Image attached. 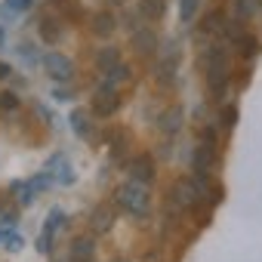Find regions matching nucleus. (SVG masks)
I'll return each mask as SVG.
<instances>
[{"label":"nucleus","instance_id":"nucleus-1","mask_svg":"<svg viewBox=\"0 0 262 262\" xmlns=\"http://www.w3.org/2000/svg\"><path fill=\"white\" fill-rule=\"evenodd\" d=\"M198 68H201V74H204V83H207L210 99H216V102L222 105L225 96H228V86H231V74H234L228 47H225L222 40L201 43V47H198Z\"/></svg>","mask_w":262,"mask_h":262},{"label":"nucleus","instance_id":"nucleus-2","mask_svg":"<svg viewBox=\"0 0 262 262\" xmlns=\"http://www.w3.org/2000/svg\"><path fill=\"white\" fill-rule=\"evenodd\" d=\"M117 207L123 213H129L133 219H145L151 213V191H148V185L136 182V179H126L117 188Z\"/></svg>","mask_w":262,"mask_h":262},{"label":"nucleus","instance_id":"nucleus-3","mask_svg":"<svg viewBox=\"0 0 262 262\" xmlns=\"http://www.w3.org/2000/svg\"><path fill=\"white\" fill-rule=\"evenodd\" d=\"M123 105V93L117 90V86H108V83H96V90H93V105H90V114H96V117H111L117 108Z\"/></svg>","mask_w":262,"mask_h":262},{"label":"nucleus","instance_id":"nucleus-4","mask_svg":"<svg viewBox=\"0 0 262 262\" xmlns=\"http://www.w3.org/2000/svg\"><path fill=\"white\" fill-rule=\"evenodd\" d=\"M129 50H133L139 59H155L158 50H161V37H158L155 25H145L142 22L139 28L129 31Z\"/></svg>","mask_w":262,"mask_h":262},{"label":"nucleus","instance_id":"nucleus-5","mask_svg":"<svg viewBox=\"0 0 262 262\" xmlns=\"http://www.w3.org/2000/svg\"><path fill=\"white\" fill-rule=\"evenodd\" d=\"M43 71H47V77L50 80H56V83H65V80H71L74 77V62L68 59V56H62V53H43Z\"/></svg>","mask_w":262,"mask_h":262},{"label":"nucleus","instance_id":"nucleus-6","mask_svg":"<svg viewBox=\"0 0 262 262\" xmlns=\"http://www.w3.org/2000/svg\"><path fill=\"white\" fill-rule=\"evenodd\" d=\"M43 13L62 19L65 25H74V22H80V19L86 16V10H83L80 0H47V4H43Z\"/></svg>","mask_w":262,"mask_h":262},{"label":"nucleus","instance_id":"nucleus-7","mask_svg":"<svg viewBox=\"0 0 262 262\" xmlns=\"http://www.w3.org/2000/svg\"><path fill=\"white\" fill-rule=\"evenodd\" d=\"M37 34H40V40H43L47 47H59V43L68 37V25H65L62 19L50 16V13H40V19H37Z\"/></svg>","mask_w":262,"mask_h":262},{"label":"nucleus","instance_id":"nucleus-8","mask_svg":"<svg viewBox=\"0 0 262 262\" xmlns=\"http://www.w3.org/2000/svg\"><path fill=\"white\" fill-rule=\"evenodd\" d=\"M126 176H129V179H136V182H145V185H151V182H155V176H158V170H155V161H151L148 155H136L133 161L126 164Z\"/></svg>","mask_w":262,"mask_h":262},{"label":"nucleus","instance_id":"nucleus-9","mask_svg":"<svg viewBox=\"0 0 262 262\" xmlns=\"http://www.w3.org/2000/svg\"><path fill=\"white\" fill-rule=\"evenodd\" d=\"M43 170L53 176V182H56V185H71V182L77 179V176H74V167L68 164V158H65L62 151H59V155H53V158L47 161V167H43Z\"/></svg>","mask_w":262,"mask_h":262},{"label":"nucleus","instance_id":"nucleus-10","mask_svg":"<svg viewBox=\"0 0 262 262\" xmlns=\"http://www.w3.org/2000/svg\"><path fill=\"white\" fill-rule=\"evenodd\" d=\"M62 225H65V213L62 210H53L50 219H47V225H43V231H40V237H37V250L40 253H50L53 250V241H56V234H59Z\"/></svg>","mask_w":262,"mask_h":262},{"label":"nucleus","instance_id":"nucleus-11","mask_svg":"<svg viewBox=\"0 0 262 262\" xmlns=\"http://www.w3.org/2000/svg\"><path fill=\"white\" fill-rule=\"evenodd\" d=\"M90 31H93L96 37H111V34L117 31V13H111V10L93 13V16H90Z\"/></svg>","mask_w":262,"mask_h":262},{"label":"nucleus","instance_id":"nucleus-12","mask_svg":"<svg viewBox=\"0 0 262 262\" xmlns=\"http://www.w3.org/2000/svg\"><path fill=\"white\" fill-rule=\"evenodd\" d=\"M99 80L102 83H108V86H129V83H133V68H129L126 62H117V65H111L108 71H102L99 74Z\"/></svg>","mask_w":262,"mask_h":262},{"label":"nucleus","instance_id":"nucleus-13","mask_svg":"<svg viewBox=\"0 0 262 262\" xmlns=\"http://www.w3.org/2000/svg\"><path fill=\"white\" fill-rule=\"evenodd\" d=\"M262 16V7L256 0H231V19L241 22V25H250Z\"/></svg>","mask_w":262,"mask_h":262},{"label":"nucleus","instance_id":"nucleus-14","mask_svg":"<svg viewBox=\"0 0 262 262\" xmlns=\"http://www.w3.org/2000/svg\"><path fill=\"white\" fill-rule=\"evenodd\" d=\"M139 19L145 25H158L164 16H167V0H139Z\"/></svg>","mask_w":262,"mask_h":262},{"label":"nucleus","instance_id":"nucleus-15","mask_svg":"<svg viewBox=\"0 0 262 262\" xmlns=\"http://www.w3.org/2000/svg\"><path fill=\"white\" fill-rule=\"evenodd\" d=\"M71 129H74L83 142H96L99 139V133L93 129V123H90V111H83V108L71 111Z\"/></svg>","mask_w":262,"mask_h":262},{"label":"nucleus","instance_id":"nucleus-16","mask_svg":"<svg viewBox=\"0 0 262 262\" xmlns=\"http://www.w3.org/2000/svg\"><path fill=\"white\" fill-rule=\"evenodd\" d=\"M117 62H123V56H120V50L117 47H102V50H96L93 53V65H96V71L102 74V71H108L111 65H117Z\"/></svg>","mask_w":262,"mask_h":262},{"label":"nucleus","instance_id":"nucleus-17","mask_svg":"<svg viewBox=\"0 0 262 262\" xmlns=\"http://www.w3.org/2000/svg\"><path fill=\"white\" fill-rule=\"evenodd\" d=\"M90 259H93V234H80V237H74L68 262H90Z\"/></svg>","mask_w":262,"mask_h":262},{"label":"nucleus","instance_id":"nucleus-18","mask_svg":"<svg viewBox=\"0 0 262 262\" xmlns=\"http://www.w3.org/2000/svg\"><path fill=\"white\" fill-rule=\"evenodd\" d=\"M111 225H114V207H108V204L96 207V213H93V231L105 234V231H111Z\"/></svg>","mask_w":262,"mask_h":262},{"label":"nucleus","instance_id":"nucleus-19","mask_svg":"<svg viewBox=\"0 0 262 262\" xmlns=\"http://www.w3.org/2000/svg\"><path fill=\"white\" fill-rule=\"evenodd\" d=\"M179 126H182V108L179 105H173L170 111H164L161 114V133H179Z\"/></svg>","mask_w":262,"mask_h":262},{"label":"nucleus","instance_id":"nucleus-20","mask_svg":"<svg viewBox=\"0 0 262 262\" xmlns=\"http://www.w3.org/2000/svg\"><path fill=\"white\" fill-rule=\"evenodd\" d=\"M31 7H34V0H4V7H0V16L16 19V16H22V13H28Z\"/></svg>","mask_w":262,"mask_h":262},{"label":"nucleus","instance_id":"nucleus-21","mask_svg":"<svg viewBox=\"0 0 262 262\" xmlns=\"http://www.w3.org/2000/svg\"><path fill=\"white\" fill-rule=\"evenodd\" d=\"M198 16H201V0H179V19H182V25H194Z\"/></svg>","mask_w":262,"mask_h":262},{"label":"nucleus","instance_id":"nucleus-22","mask_svg":"<svg viewBox=\"0 0 262 262\" xmlns=\"http://www.w3.org/2000/svg\"><path fill=\"white\" fill-rule=\"evenodd\" d=\"M0 244H7V250H22L25 247V237L22 234H16L13 231V225H4V228H0Z\"/></svg>","mask_w":262,"mask_h":262},{"label":"nucleus","instance_id":"nucleus-23","mask_svg":"<svg viewBox=\"0 0 262 262\" xmlns=\"http://www.w3.org/2000/svg\"><path fill=\"white\" fill-rule=\"evenodd\" d=\"M219 123H222L225 133H228V129H234V123H237V108H234V105L219 108ZM219 123H216V126H219Z\"/></svg>","mask_w":262,"mask_h":262},{"label":"nucleus","instance_id":"nucleus-24","mask_svg":"<svg viewBox=\"0 0 262 262\" xmlns=\"http://www.w3.org/2000/svg\"><path fill=\"white\" fill-rule=\"evenodd\" d=\"M16 108H19V99H16L13 93H0V111L10 114V111H16Z\"/></svg>","mask_w":262,"mask_h":262},{"label":"nucleus","instance_id":"nucleus-25","mask_svg":"<svg viewBox=\"0 0 262 262\" xmlns=\"http://www.w3.org/2000/svg\"><path fill=\"white\" fill-rule=\"evenodd\" d=\"M126 4H129V0H105V10H126Z\"/></svg>","mask_w":262,"mask_h":262},{"label":"nucleus","instance_id":"nucleus-26","mask_svg":"<svg viewBox=\"0 0 262 262\" xmlns=\"http://www.w3.org/2000/svg\"><path fill=\"white\" fill-rule=\"evenodd\" d=\"M13 77V68L7 65V62H0V83H4V80H10Z\"/></svg>","mask_w":262,"mask_h":262},{"label":"nucleus","instance_id":"nucleus-27","mask_svg":"<svg viewBox=\"0 0 262 262\" xmlns=\"http://www.w3.org/2000/svg\"><path fill=\"white\" fill-rule=\"evenodd\" d=\"M0 47H4V28H0Z\"/></svg>","mask_w":262,"mask_h":262}]
</instances>
